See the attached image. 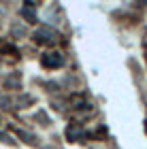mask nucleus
Listing matches in <instances>:
<instances>
[{
  "label": "nucleus",
  "instance_id": "obj_2",
  "mask_svg": "<svg viewBox=\"0 0 147 149\" xmlns=\"http://www.w3.org/2000/svg\"><path fill=\"white\" fill-rule=\"evenodd\" d=\"M34 38L38 40V43H51L56 36H51V30H45V28H43V30H38L36 34H34Z\"/></svg>",
  "mask_w": 147,
  "mask_h": 149
},
{
  "label": "nucleus",
  "instance_id": "obj_3",
  "mask_svg": "<svg viewBox=\"0 0 147 149\" xmlns=\"http://www.w3.org/2000/svg\"><path fill=\"white\" fill-rule=\"evenodd\" d=\"M22 15L28 19V22H34V19H36V15H34V11H32V4H30V2L22 6Z\"/></svg>",
  "mask_w": 147,
  "mask_h": 149
},
{
  "label": "nucleus",
  "instance_id": "obj_4",
  "mask_svg": "<svg viewBox=\"0 0 147 149\" xmlns=\"http://www.w3.org/2000/svg\"><path fill=\"white\" fill-rule=\"evenodd\" d=\"M81 130H79L77 126H72V128H68V136H72V141H77V136H81Z\"/></svg>",
  "mask_w": 147,
  "mask_h": 149
},
{
  "label": "nucleus",
  "instance_id": "obj_1",
  "mask_svg": "<svg viewBox=\"0 0 147 149\" xmlns=\"http://www.w3.org/2000/svg\"><path fill=\"white\" fill-rule=\"evenodd\" d=\"M62 62H64V58L60 53H47V56H43L45 66H62Z\"/></svg>",
  "mask_w": 147,
  "mask_h": 149
}]
</instances>
